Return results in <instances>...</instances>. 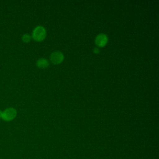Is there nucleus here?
<instances>
[{"label":"nucleus","mask_w":159,"mask_h":159,"mask_svg":"<svg viewBox=\"0 0 159 159\" xmlns=\"http://www.w3.org/2000/svg\"><path fill=\"white\" fill-rule=\"evenodd\" d=\"M17 116V111L14 107H8L5 109L2 113L1 119L6 122H10L14 119Z\"/></svg>","instance_id":"1"},{"label":"nucleus","mask_w":159,"mask_h":159,"mask_svg":"<svg viewBox=\"0 0 159 159\" xmlns=\"http://www.w3.org/2000/svg\"><path fill=\"white\" fill-rule=\"evenodd\" d=\"M46 37V30L42 26L39 25L34 28L32 32V38L36 41H42Z\"/></svg>","instance_id":"2"},{"label":"nucleus","mask_w":159,"mask_h":159,"mask_svg":"<svg viewBox=\"0 0 159 159\" xmlns=\"http://www.w3.org/2000/svg\"><path fill=\"white\" fill-rule=\"evenodd\" d=\"M64 56L63 53L59 51H56L51 53L50 56V61L54 64H59L63 60Z\"/></svg>","instance_id":"3"},{"label":"nucleus","mask_w":159,"mask_h":159,"mask_svg":"<svg viewBox=\"0 0 159 159\" xmlns=\"http://www.w3.org/2000/svg\"><path fill=\"white\" fill-rule=\"evenodd\" d=\"M108 41L107 37L104 34H98L95 39V43L97 46L99 47H104Z\"/></svg>","instance_id":"4"},{"label":"nucleus","mask_w":159,"mask_h":159,"mask_svg":"<svg viewBox=\"0 0 159 159\" xmlns=\"http://www.w3.org/2000/svg\"><path fill=\"white\" fill-rule=\"evenodd\" d=\"M48 61L45 58H40L37 61L36 65L40 68H45L48 66Z\"/></svg>","instance_id":"5"},{"label":"nucleus","mask_w":159,"mask_h":159,"mask_svg":"<svg viewBox=\"0 0 159 159\" xmlns=\"http://www.w3.org/2000/svg\"><path fill=\"white\" fill-rule=\"evenodd\" d=\"M30 39H31V37H30V36L29 35V34H24V35H22V41H23L24 42H25V43H28V42H29L30 40Z\"/></svg>","instance_id":"6"},{"label":"nucleus","mask_w":159,"mask_h":159,"mask_svg":"<svg viewBox=\"0 0 159 159\" xmlns=\"http://www.w3.org/2000/svg\"><path fill=\"white\" fill-rule=\"evenodd\" d=\"M93 52H94V53H98L99 52V49L98 48H94Z\"/></svg>","instance_id":"7"},{"label":"nucleus","mask_w":159,"mask_h":159,"mask_svg":"<svg viewBox=\"0 0 159 159\" xmlns=\"http://www.w3.org/2000/svg\"><path fill=\"white\" fill-rule=\"evenodd\" d=\"M2 111L1 110H0V119H1V116H2Z\"/></svg>","instance_id":"8"}]
</instances>
